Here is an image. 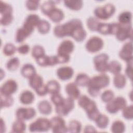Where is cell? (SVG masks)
Listing matches in <instances>:
<instances>
[{"label": "cell", "instance_id": "obj_1", "mask_svg": "<svg viewBox=\"0 0 133 133\" xmlns=\"http://www.w3.org/2000/svg\"><path fill=\"white\" fill-rule=\"evenodd\" d=\"M110 78L104 73H101L90 78L87 86V90L90 96L96 97L100 94V90L109 85Z\"/></svg>", "mask_w": 133, "mask_h": 133}, {"label": "cell", "instance_id": "obj_2", "mask_svg": "<svg viewBox=\"0 0 133 133\" xmlns=\"http://www.w3.org/2000/svg\"><path fill=\"white\" fill-rule=\"evenodd\" d=\"M82 25V22L79 19H72L63 24L56 25L54 29V34L58 38L71 36L75 30Z\"/></svg>", "mask_w": 133, "mask_h": 133}, {"label": "cell", "instance_id": "obj_3", "mask_svg": "<svg viewBox=\"0 0 133 133\" xmlns=\"http://www.w3.org/2000/svg\"><path fill=\"white\" fill-rule=\"evenodd\" d=\"M74 49V43L70 40L63 41L59 45L56 55L58 63H65L69 61L70 54Z\"/></svg>", "mask_w": 133, "mask_h": 133}, {"label": "cell", "instance_id": "obj_4", "mask_svg": "<svg viewBox=\"0 0 133 133\" xmlns=\"http://www.w3.org/2000/svg\"><path fill=\"white\" fill-rule=\"evenodd\" d=\"M115 11L114 5L108 3L102 6H98L94 10V14L98 19L107 20L113 15Z\"/></svg>", "mask_w": 133, "mask_h": 133}, {"label": "cell", "instance_id": "obj_5", "mask_svg": "<svg viewBox=\"0 0 133 133\" xmlns=\"http://www.w3.org/2000/svg\"><path fill=\"white\" fill-rule=\"evenodd\" d=\"M126 105V99L123 97L118 96L107 103L105 109L109 113L115 114L119 110H122Z\"/></svg>", "mask_w": 133, "mask_h": 133}, {"label": "cell", "instance_id": "obj_6", "mask_svg": "<svg viewBox=\"0 0 133 133\" xmlns=\"http://www.w3.org/2000/svg\"><path fill=\"white\" fill-rule=\"evenodd\" d=\"M29 130L31 132H45L51 129L50 120L47 118L39 117L30 124Z\"/></svg>", "mask_w": 133, "mask_h": 133}, {"label": "cell", "instance_id": "obj_7", "mask_svg": "<svg viewBox=\"0 0 133 133\" xmlns=\"http://www.w3.org/2000/svg\"><path fill=\"white\" fill-rule=\"evenodd\" d=\"M132 31L131 23L123 24L118 22L115 35L116 38L119 41H124L128 38L131 39Z\"/></svg>", "mask_w": 133, "mask_h": 133}, {"label": "cell", "instance_id": "obj_8", "mask_svg": "<svg viewBox=\"0 0 133 133\" xmlns=\"http://www.w3.org/2000/svg\"><path fill=\"white\" fill-rule=\"evenodd\" d=\"M109 58V56L105 53H101L94 57L93 61L96 71L101 73L108 71Z\"/></svg>", "mask_w": 133, "mask_h": 133}, {"label": "cell", "instance_id": "obj_9", "mask_svg": "<svg viewBox=\"0 0 133 133\" xmlns=\"http://www.w3.org/2000/svg\"><path fill=\"white\" fill-rule=\"evenodd\" d=\"M74 105V100L68 97L64 98L62 104L55 107V111L59 116H65L73 109Z\"/></svg>", "mask_w": 133, "mask_h": 133}, {"label": "cell", "instance_id": "obj_10", "mask_svg": "<svg viewBox=\"0 0 133 133\" xmlns=\"http://www.w3.org/2000/svg\"><path fill=\"white\" fill-rule=\"evenodd\" d=\"M51 129L55 133H63L68 132V126L64 119L61 116H54L50 119Z\"/></svg>", "mask_w": 133, "mask_h": 133}, {"label": "cell", "instance_id": "obj_11", "mask_svg": "<svg viewBox=\"0 0 133 133\" xmlns=\"http://www.w3.org/2000/svg\"><path fill=\"white\" fill-rule=\"evenodd\" d=\"M41 19L36 14H30L25 18L22 28L30 35L33 32L35 27H36Z\"/></svg>", "mask_w": 133, "mask_h": 133}, {"label": "cell", "instance_id": "obj_12", "mask_svg": "<svg viewBox=\"0 0 133 133\" xmlns=\"http://www.w3.org/2000/svg\"><path fill=\"white\" fill-rule=\"evenodd\" d=\"M103 41L98 36H92L87 41L85 44L86 50L90 52H97L103 46Z\"/></svg>", "mask_w": 133, "mask_h": 133}, {"label": "cell", "instance_id": "obj_13", "mask_svg": "<svg viewBox=\"0 0 133 133\" xmlns=\"http://www.w3.org/2000/svg\"><path fill=\"white\" fill-rule=\"evenodd\" d=\"M35 115L36 111L33 108H19L16 112L17 118L24 121L32 119Z\"/></svg>", "mask_w": 133, "mask_h": 133}, {"label": "cell", "instance_id": "obj_14", "mask_svg": "<svg viewBox=\"0 0 133 133\" xmlns=\"http://www.w3.org/2000/svg\"><path fill=\"white\" fill-rule=\"evenodd\" d=\"M83 109L85 110L88 118L92 121H95L101 113L96 102L91 99Z\"/></svg>", "mask_w": 133, "mask_h": 133}, {"label": "cell", "instance_id": "obj_15", "mask_svg": "<svg viewBox=\"0 0 133 133\" xmlns=\"http://www.w3.org/2000/svg\"><path fill=\"white\" fill-rule=\"evenodd\" d=\"M18 89L17 83L14 79H10L6 81L1 87V94L11 96Z\"/></svg>", "mask_w": 133, "mask_h": 133}, {"label": "cell", "instance_id": "obj_16", "mask_svg": "<svg viewBox=\"0 0 133 133\" xmlns=\"http://www.w3.org/2000/svg\"><path fill=\"white\" fill-rule=\"evenodd\" d=\"M119 57L126 62L132 60V43L131 41L125 43L119 52Z\"/></svg>", "mask_w": 133, "mask_h": 133}, {"label": "cell", "instance_id": "obj_17", "mask_svg": "<svg viewBox=\"0 0 133 133\" xmlns=\"http://www.w3.org/2000/svg\"><path fill=\"white\" fill-rule=\"evenodd\" d=\"M35 60L37 63L41 66H53L58 64L56 55L49 56L45 55Z\"/></svg>", "mask_w": 133, "mask_h": 133}, {"label": "cell", "instance_id": "obj_18", "mask_svg": "<svg viewBox=\"0 0 133 133\" xmlns=\"http://www.w3.org/2000/svg\"><path fill=\"white\" fill-rule=\"evenodd\" d=\"M57 75L58 78L62 81L70 79L73 75V69L69 66H63L59 68L57 70Z\"/></svg>", "mask_w": 133, "mask_h": 133}, {"label": "cell", "instance_id": "obj_19", "mask_svg": "<svg viewBox=\"0 0 133 133\" xmlns=\"http://www.w3.org/2000/svg\"><path fill=\"white\" fill-rule=\"evenodd\" d=\"M65 90L69 97L74 100L78 99L81 96L80 90L75 82H71L66 84Z\"/></svg>", "mask_w": 133, "mask_h": 133}, {"label": "cell", "instance_id": "obj_20", "mask_svg": "<svg viewBox=\"0 0 133 133\" xmlns=\"http://www.w3.org/2000/svg\"><path fill=\"white\" fill-rule=\"evenodd\" d=\"M47 16L52 22L59 23L63 19L64 15L61 9L55 7L49 12Z\"/></svg>", "mask_w": 133, "mask_h": 133}, {"label": "cell", "instance_id": "obj_21", "mask_svg": "<svg viewBox=\"0 0 133 133\" xmlns=\"http://www.w3.org/2000/svg\"><path fill=\"white\" fill-rule=\"evenodd\" d=\"M20 72L23 77L29 79L36 74L35 67L30 63L24 64L22 66Z\"/></svg>", "mask_w": 133, "mask_h": 133}, {"label": "cell", "instance_id": "obj_22", "mask_svg": "<svg viewBox=\"0 0 133 133\" xmlns=\"http://www.w3.org/2000/svg\"><path fill=\"white\" fill-rule=\"evenodd\" d=\"M97 31L103 35H113V23H103L100 22Z\"/></svg>", "mask_w": 133, "mask_h": 133}, {"label": "cell", "instance_id": "obj_23", "mask_svg": "<svg viewBox=\"0 0 133 133\" xmlns=\"http://www.w3.org/2000/svg\"><path fill=\"white\" fill-rule=\"evenodd\" d=\"M34 98L35 97L33 93L28 90L22 91L19 97L20 102L25 105L32 103L34 101Z\"/></svg>", "mask_w": 133, "mask_h": 133}, {"label": "cell", "instance_id": "obj_24", "mask_svg": "<svg viewBox=\"0 0 133 133\" xmlns=\"http://www.w3.org/2000/svg\"><path fill=\"white\" fill-rule=\"evenodd\" d=\"M29 84L30 86L35 90L44 85L42 77L37 73L29 78Z\"/></svg>", "mask_w": 133, "mask_h": 133}, {"label": "cell", "instance_id": "obj_25", "mask_svg": "<svg viewBox=\"0 0 133 133\" xmlns=\"http://www.w3.org/2000/svg\"><path fill=\"white\" fill-rule=\"evenodd\" d=\"M86 35V32L84 29L83 26L81 25L75 29L71 37L76 42H81L85 39Z\"/></svg>", "mask_w": 133, "mask_h": 133}, {"label": "cell", "instance_id": "obj_26", "mask_svg": "<svg viewBox=\"0 0 133 133\" xmlns=\"http://www.w3.org/2000/svg\"><path fill=\"white\" fill-rule=\"evenodd\" d=\"M90 80V77L86 74L84 73H78L75 79V83L79 86H87Z\"/></svg>", "mask_w": 133, "mask_h": 133}, {"label": "cell", "instance_id": "obj_27", "mask_svg": "<svg viewBox=\"0 0 133 133\" xmlns=\"http://www.w3.org/2000/svg\"><path fill=\"white\" fill-rule=\"evenodd\" d=\"M38 109L39 112L44 115H49L52 111L50 103L47 100H42L38 104Z\"/></svg>", "mask_w": 133, "mask_h": 133}, {"label": "cell", "instance_id": "obj_28", "mask_svg": "<svg viewBox=\"0 0 133 133\" xmlns=\"http://www.w3.org/2000/svg\"><path fill=\"white\" fill-rule=\"evenodd\" d=\"M126 83V77L124 75L119 73L114 75L113 77V84L115 87L118 89L123 88Z\"/></svg>", "mask_w": 133, "mask_h": 133}, {"label": "cell", "instance_id": "obj_29", "mask_svg": "<svg viewBox=\"0 0 133 133\" xmlns=\"http://www.w3.org/2000/svg\"><path fill=\"white\" fill-rule=\"evenodd\" d=\"M46 86L48 90V93L51 95L59 93L60 90V84L56 80H50L47 83Z\"/></svg>", "mask_w": 133, "mask_h": 133}, {"label": "cell", "instance_id": "obj_30", "mask_svg": "<svg viewBox=\"0 0 133 133\" xmlns=\"http://www.w3.org/2000/svg\"><path fill=\"white\" fill-rule=\"evenodd\" d=\"M26 125L24 122V121L17 119L15 121L11 127V131L15 133H21L25 131Z\"/></svg>", "mask_w": 133, "mask_h": 133}, {"label": "cell", "instance_id": "obj_31", "mask_svg": "<svg viewBox=\"0 0 133 133\" xmlns=\"http://www.w3.org/2000/svg\"><path fill=\"white\" fill-rule=\"evenodd\" d=\"M95 122L98 128L100 129H104L107 127L109 124V119L106 115L100 113Z\"/></svg>", "mask_w": 133, "mask_h": 133}, {"label": "cell", "instance_id": "obj_32", "mask_svg": "<svg viewBox=\"0 0 133 133\" xmlns=\"http://www.w3.org/2000/svg\"><path fill=\"white\" fill-rule=\"evenodd\" d=\"M64 4L66 7L73 10H80L83 6V1L81 0L64 1Z\"/></svg>", "mask_w": 133, "mask_h": 133}, {"label": "cell", "instance_id": "obj_33", "mask_svg": "<svg viewBox=\"0 0 133 133\" xmlns=\"http://www.w3.org/2000/svg\"><path fill=\"white\" fill-rule=\"evenodd\" d=\"M111 130L113 133H123L125 130V124L121 121H115L111 125Z\"/></svg>", "mask_w": 133, "mask_h": 133}, {"label": "cell", "instance_id": "obj_34", "mask_svg": "<svg viewBox=\"0 0 133 133\" xmlns=\"http://www.w3.org/2000/svg\"><path fill=\"white\" fill-rule=\"evenodd\" d=\"M82 124L77 120H72L68 126V132L72 133H79L81 131Z\"/></svg>", "mask_w": 133, "mask_h": 133}, {"label": "cell", "instance_id": "obj_35", "mask_svg": "<svg viewBox=\"0 0 133 133\" xmlns=\"http://www.w3.org/2000/svg\"><path fill=\"white\" fill-rule=\"evenodd\" d=\"M132 19V14L131 12L126 11L121 13L118 17L119 23L123 24H131Z\"/></svg>", "mask_w": 133, "mask_h": 133}, {"label": "cell", "instance_id": "obj_36", "mask_svg": "<svg viewBox=\"0 0 133 133\" xmlns=\"http://www.w3.org/2000/svg\"><path fill=\"white\" fill-rule=\"evenodd\" d=\"M122 70V65L117 61L113 60L108 63V71L113 74L119 73Z\"/></svg>", "mask_w": 133, "mask_h": 133}, {"label": "cell", "instance_id": "obj_37", "mask_svg": "<svg viewBox=\"0 0 133 133\" xmlns=\"http://www.w3.org/2000/svg\"><path fill=\"white\" fill-rule=\"evenodd\" d=\"M38 32L41 34L47 33L50 29V24L44 19H41L36 26Z\"/></svg>", "mask_w": 133, "mask_h": 133}, {"label": "cell", "instance_id": "obj_38", "mask_svg": "<svg viewBox=\"0 0 133 133\" xmlns=\"http://www.w3.org/2000/svg\"><path fill=\"white\" fill-rule=\"evenodd\" d=\"M56 2L53 1H48L43 3L41 9L43 14L47 16L49 12L56 7Z\"/></svg>", "mask_w": 133, "mask_h": 133}, {"label": "cell", "instance_id": "obj_39", "mask_svg": "<svg viewBox=\"0 0 133 133\" xmlns=\"http://www.w3.org/2000/svg\"><path fill=\"white\" fill-rule=\"evenodd\" d=\"M30 35L22 28H19L16 31L15 35V41L17 43H22Z\"/></svg>", "mask_w": 133, "mask_h": 133}, {"label": "cell", "instance_id": "obj_40", "mask_svg": "<svg viewBox=\"0 0 133 133\" xmlns=\"http://www.w3.org/2000/svg\"><path fill=\"white\" fill-rule=\"evenodd\" d=\"M99 20L95 17H90L87 20V26L89 30L91 31H97L100 23Z\"/></svg>", "mask_w": 133, "mask_h": 133}, {"label": "cell", "instance_id": "obj_41", "mask_svg": "<svg viewBox=\"0 0 133 133\" xmlns=\"http://www.w3.org/2000/svg\"><path fill=\"white\" fill-rule=\"evenodd\" d=\"M14 103V99L11 96L1 94V107L7 108L11 106Z\"/></svg>", "mask_w": 133, "mask_h": 133}, {"label": "cell", "instance_id": "obj_42", "mask_svg": "<svg viewBox=\"0 0 133 133\" xmlns=\"http://www.w3.org/2000/svg\"><path fill=\"white\" fill-rule=\"evenodd\" d=\"M20 65V61L18 58L13 57L10 58L6 63L7 69L10 71L16 70Z\"/></svg>", "mask_w": 133, "mask_h": 133}, {"label": "cell", "instance_id": "obj_43", "mask_svg": "<svg viewBox=\"0 0 133 133\" xmlns=\"http://www.w3.org/2000/svg\"><path fill=\"white\" fill-rule=\"evenodd\" d=\"M45 55L44 47L41 45H36L33 47L32 49V56L35 59Z\"/></svg>", "mask_w": 133, "mask_h": 133}, {"label": "cell", "instance_id": "obj_44", "mask_svg": "<svg viewBox=\"0 0 133 133\" xmlns=\"http://www.w3.org/2000/svg\"><path fill=\"white\" fill-rule=\"evenodd\" d=\"M17 49V48L14 44L7 43L4 45L3 49V52L5 56H11L15 53Z\"/></svg>", "mask_w": 133, "mask_h": 133}, {"label": "cell", "instance_id": "obj_45", "mask_svg": "<svg viewBox=\"0 0 133 133\" xmlns=\"http://www.w3.org/2000/svg\"><path fill=\"white\" fill-rule=\"evenodd\" d=\"M12 7L9 4L2 1H0V13L1 15L12 14Z\"/></svg>", "mask_w": 133, "mask_h": 133}, {"label": "cell", "instance_id": "obj_46", "mask_svg": "<svg viewBox=\"0 0 133 133\" xmlns=\"http://www.w3.org/2000/svg\"><path fill=\"white\" fill-rule=\"evenodd\" d=\"M123 116L126 119L131 120L133 118V106L132 104L126 106L122 110Z\"/></svg>", "mask_w": 133, "mask_h": 133}, {"label": "cell", "instance_id": "obj_47", "mask_svg": "<svg viewBox=\"0 0 133 133\" xmlns=\"http://www.w3.org/2000/svg\"><path fill=\"white\" fill-rule=\"evenodd\" d=\"M114 94L111 90H106L103 91L101 95V99L104 102L108 103L114 98Z\"/></svg>", "mask_w": 133, "mask_h": 133}, {"label": "cell", "instance_id": "obj_48", "mask_svg": "<svg viewBox=\"0 0 133 133\" xmlns=\"http://www.w3.org/2000/svg\"><path fill=\"white\" fill-rule=\"evenodd\" d=\"M13 20V15L12 14H5L1 15V24L2 25L6 26L9 25Z\"/></svg>", "mask_w": 133, "mask_h": 133}, {"label": "cell", "instance_id": "obj_49", "mask_svg": "<svg viewBox=\"0 0 133 133\" xmlns=\"http://www.w3.org/2000/svg\"><path fill=\"white\" fill-rule=\"evenodd\" d=\"M50 99L51 101L55 104V107L58 106L62 104L64 99V98L62 96V95L60 93L51 95Z\"/></svg>", "mask_w": 133, "mask_h": 133}, {"label": "cell", "instance_id": "obj_50", "mask_svg": "<svg viewBox=\"0 0 133 133\" xmlns=\"http://www.w3.org/2000/svg\"><path fill=\"white\" fill-rule=\"evenodd\" d=\"M25 5L28 10H36L39 5V1L36 0H28L25 2Z\"/></svg>", "mask_w": 133, "mask_h": 133}, {"label": "cell", "instance_id": "obj_51", "mask_svg": "<svg viewBox=\"0 0 133 133\" xmlns=\"http://www.w3.org/2000/svg\"><path fill=\"white\" fill-rule=\"evenodd\" d=\"M77 99L78 105L83 109L87 105V104L91 100L90 98H89L88 96H87L85 95H81Z\"/></svg>", "mask_w": 133, "mask_h": 133}, {"label": "cell", "instance_id": "obj_52", "mask_svg": "<svg viewBox=\"0 0 133 133\" xmlns=\"http://www.w3.org/2000/svg\"><path fill=\"white\" fill-rule=\"evenodd\" d=\"M125 74L130 79L132 76V60L127 62V65L125 69Z\"/></svg>", "mask_w": 133, "mask_h": 133}, {"label": "cell", "instance_id": "obj_53", "mask_svg": "<svg viewBox=\"0 0 133 133\" xmlns=\"http://www.w3.org/2000/svg\"><path fill=\"white\" fill-rule=\"evenodd\" d=\"M17 50L20 54L25 55L29 52L30 47L28 44H22V45L19 46L17 48Z\"/></svg>", "mask_w": 133, "mask_h": 133}, {"label": "cell", "instance_id": "obj_54", "mask_svg": "<svg viewBox=\"0 0 133 133\" xmlns=\"http://www.w3.org/2000/svg\"><path fill=\"white\" fill-rule=\"evenodd\" d=\"M36 93L39 96H44L48 94V90L47 88L46 85H43L39 88H37L35 90Z\"/></svg>", "mask_w": 133, "mask_h": 133}, {"label": "cell", "instance_id": "obj_55", "mask_svg": "<svg viewBox=\"0 0 133 133\" xmlns=\"http://www.w3.org/2000/svg\"><path fill=\"white\" fill-rule=\"evenodd\" d=\"M96 131H97L95 128L94 126L91 125H87L85 127L84 130V132H94Z\"/></svg>", "mask_w": 133, "mask_h": 133}, {"label": "cell", "instance_id": "obj_56", "mask_svg": "<svg viewBox=\"0 0 133 133\" xmlns=\"http://www.w3.org/2000/svg\"><path fill=\"white\" fill-rule=\"evenodd\" d=\"M1 132H5V130H6L5 125V123L3 121V119L2 118H1Z\"/></svg>", "mask_w": 133, "mask_h": 133}]
</instances>
